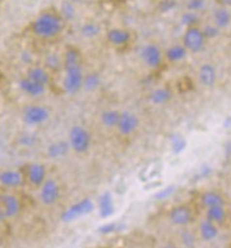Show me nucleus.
<instances>
[{
	"instance_id": "nucleus-38",
	"label": "nucleus",
	"mask_w": 231,
	"mask_h": 248,
	"mask_svg": "<svg viewBox=\"0 0 231 248\" xmlns=\"http://www.w3.org/2000/svg\"><path fill=\"white\" fill-rule=\"evenodd\" d=\"M178 5L176 0H161L158 4V11L161 13H169L174 11Z\"/></svg>"
},
{
	"instance_id": "nucleus-12",
	"label": "nucleus",
	"mask_w": 231,
	"mask_h": 248,
	"mask_svg": "<svg viewBox=\"0 0 231 248\" xmlns=\"http://www.w3.org/2000/svg\"><path fill=\"white\" fill-rule=\"evenodd\" d=\"M169 221L178 227H187L193 222V212L188 205H176L169 212Z\"/></svg>"
},
{
	"instance_id": "nucleus-41",
	"label": "nucleus",
	"mask_w": 231,
	"mask_h": 248,
	"mask_svg": "<svg viewBox=\"0 0 231 248\" xmlns=\"http://www.w3.org/2000/svg\"><path fill=\"white\" fill-rule=\"evenodd\" d=\"M7 219L8 218H7V216H5L4 209H3V206L0 205V226H1V225H3V223H4Z\"/></svg>"
},
{
	"instance_id": "nucleus-7",
	"label": "nucleus",
	"mask_w": 231,
	"mask_h": 248,
	"mask_svg": "<svg viewBox=\"0 0 231 248\" xmlns=\"http://www.w3.org/2000/svg\"><path fill=\"white\" fill-rule=\"evenodd\" d=\"M62 197V188L58 180L54 178H47L45 180L38 191L39 202L45 206H54Z\"/></svg>"
},
{
	"instance_id": "nucleus-32",
	"label": "nucleus",
	"mask_w": 231,
	"mask_h": 248,
	"mask_svg": "<svg viewBox=\"0 0 231 248\" xmlns=\"http://www.w3.org/2000/svg\"><path fill=\"white\" fill-rule=\"evenodd\" d=\"M201 21V18L199 16L197 12H192V11H187L184 12L182 16H180V22L182 25H184L185 28H189V26H199Z\"/></svg>"
},
{
	"instance_id": "nucleus-25",
	"label": "nucleus",
	"mask_w": 231,
	"mask_h": 248,
	"mask_svg": "<svg viewBox=\"0 0 231 248\" xmlns=\"http://www.w3.org/2000/svg\"><path fill=\"white\" fill-rule=\"evenodd\" d=\"M213 24L218 26L219 29H226L231 24V11H229L226 7H219V8L214 9Z\"/></svg>"
},
{
	"instance_id": "nucleus-28",
	"label": "nucleus",
	"mask_w": 231,
	"mask_h": 248,
	"mask_svg": "<svg viewBox=\"0 0 231 248\" xmlns=\"http://www.w3.org/2000/svg\"><path fill=\"white\" fill-rule=\"evenodd\" d=\"M102 84V78L97 72H89L84 75L82 80V90H85L88 93L95 92Z\"/></svg>"
},
{
	"instance_id": "nucleus-31",
	"label": "nucleus",
	"mask_w": 231,
	"mask_h": 248,
	"mask_svg": "<svg viewBox=\"0 0 231 248\" xmlns=\"http://www.w3.org/2000/svg\"><path fill=\"white\" fill-rule=\"evenodd\" d=\"M37 142H38V137L31 132H22L21 135L17 137L18 145L21 146V148H26V149L35 146L37 145Z\"/></svg>"
},
{
	"instance_id": "nucleus-13",
	"label": "nucleus",
	"mask_w": 231,
	"mask_h": 248,
	"mask_svg": "<svg viewBox=\"0 0 231 248\" xmlns=\"http://www.w3.org/2000/svg\"><path fill=\"white\" fill-rule=\"evenodd\" d=\"M25 184V176L24 172L15 169H5L0 171V186L4 189L13 191L22 187Z\"/></svg>"
},
{
	"instance_id": "nucleus-8",
	"label": "nucleus",
	"mask_w": 231,
	"mask_h": 248,
	"mask_svg": "<svg viewBox=\"0 0 231 248\" xmlns=\"http://www.w3.org/2000/svg\"><path fill=\"white\" fill-rule=\"evenodd\" d=\"M140 59L142 64L149 69H158L163 63V52L155 43L144 45L140 50Z\"/></svg>"
},
{
	"instance_id": "nucleus-34",
	"label": "nucleus",
	"mask_w": 231,
	"mask_h": 248,
	"mask_svg": "<svg viewBox=\"0 0 231 248\" xmlns=\"http://www.w3.org/2000/svg\"><path fill=\"white\" fill-rule=\"evenodd\" d=\"M180 242L184 247H193L196 243V235L193 234L192 231L183 230L180 232Z\"/></svg>"
},
{
	"instance_id": "nucleus-40",
	"label": "nucleus",
	"mask_w": 231,
	"mask_h": 248,
	"mask_svg": "<svg viewBox=\"0 0 231 248\" xmlns=\"http://www.w3.org/2000/svg\"><path fill=\"white\" fill-rule=\"evenodd\" d=\"M172 192H174V187H169V188H165L162 189V191H159V192L155 195V197H158V199H166V197L170 196Z\"/></svg>"
},
{
	"instance_id": "nucleus-24",
	"label": "nucleus",
	"mask_w": 231,
	"mask_h": 248,
	"mask_svg": "<svg viewBox=\"0 0 231 248\" xmlns=\"http://www.w3.org/2000/svg\"><path fill=\"white\" fill-rule=\"evenodd\" d=\"M120 118V111L114 110V108H107L105 111L101 112L99 115V122L102 124L103 127L107 129H114L118 125Z\"/></svg>"
},
{
	"instance_id": "nucleus-2",
	"label": "nucleus",
	"mask_w": 231,
	"mask_h": 248,
	"mask_svg": "<svg viewBox=\"0 0 231 248\" xmlns=\"http://www.w3.org/2000/svg\"><path fill=\"white\" fill-rule=\"evenodd\" d=\"M65 21L58 12L43 11L30 24L31 34L43 41L58 38L64 30Z\"/></svg>"
},
{
	"instance_id": "nucleus-17",
	"label": "nucleus",
	"mask_w": 231,
	"mask_h": 248,
	"mask_svg": "<svg viewBox=\"0 0 231 248\" xmlns=\"http://www.w3.org/2000/svg\"><path fill=\"white\" fill-rule=\"evenodd\" d=\"M199 81L205 88H212L217 82V68L212 63H204L200 65L199 72Z\"/></svg>"
},
{
	"instance_id": "nucleus-27",
	"label": "nucleus",
	"mask_w": 231,
	"mask_h": 248,
	"mask_svg": "<svg viewBox=\"0 0 231 248\" xmlns=\"http://www.w3.org/2000/svg\"><path fill=\"white\" fill-rule=\"evenodd\" d=\"M43 67L50 72H59L63 69V58L56 52H48L43 60Z\"/></svg>"
},
{
	"instance_id": "nucleus-5",
	"label": "nucleus",
	"mask_w": 231,
	"mask_h": 248,
	"mask_svg": "<svg viewBox=\"0 0 231 248\" xmlns=\"http://www.w3.org/2000/svg\"><path fill=\"white\" fill-rule=\"evenodd\" d=\"M94 201L89 197H84L72 205H69L67 209H64V212L60 214V221L63 223H72L76 219H80L92 214L94 212Z\"/></svg>"
},
{
	"instance_id": "nucleus-19",
	"label": "nucleus",
	"mask_w": 231,
	"mask_h": 248,
	"mask_svg": "<svg viewBox=\"0 0 231 248\" xmlns=\"http://www.w3.org/2000/svg\"><path fill=\"white\" fill-rule=\"evenodd\" d=\"M219 234L218 225L209 221V219H202L199 225V235L204 242H213L217 239Z\"/></svg>"
},
{
	"instance_id": "nucleus-6",
	"label": "nucleus",
	"mask_w": 231,
	"mask_h": 248,
	"mask_svg": "<svg viewBox=\"0 0 231 248\" xmlns=\"http://www.w3.org/2000/svg\"><path fill=\"white\" fill-rule=\"evenodd\" d=\"M206 38L200 26H189L184 30L182 45L191 54H199L205 47Z\"/></svg>"
},
{
	"instance_id": "nucleus-18",
	"label": "nucleus",
	"mask_w": 231,
	"mask_h": 248,
	"mask_svg": "<svg viewBox=\"0 0 231 248\" xmlns=\"http://www.w3.org/2000/svg\"><path fill=\"white\" fill-rule=\"evenodd\" d=\"M26 77H29L30 80L38 82L41 85L48 86L51 82V72L41 65H29V68L26 71Z\"/></svg>"
},
{
	"instance_id": "nucleus-36",
	"label": "nucleus",
	"mask_w": 231,
	"mask_h": 248,
	"mask_svg": "<svg viewBox=\"0 0 231 248\" xmlns=\"http://www.w3.org/2000/svg\"><path fill=\"white\" fill-rule=\"evenodd\" d=\"M202 33H204V35H205L206 39H214L217 38L219 35V31H221V29H219L218 26H216L214 24H209V25H205L204 28H201Z\"/></svg>"
},
{
	"instance_id": "nucleus-4",
	"label": "nucleus",
	"mask_w": 231,
	"mask_h": 248,
	"mask_svg": "<svg viewBox=\"0 0 231 248\" xmlns=\"http://www.w3.org/2000/svg\"><path fill=\"white\" fill-rule=\"evenodd\" d=\"M51 116V111L47 106L37 105V103H30L22 108L21 120L22 123L28 127H39L47 123Z\"/></svg>"
},
{
	"instance_id": "nucleus-30",
	"label": "nucleus",
	"mask_w": 231,
	"mask_h": 248,
	"mask_svg": "<svg viewBox=\"0 0 231 248\" xmlns=\"http://www.w3.org/2000/svg\"><path fill=\"white\" fill-rule=\"evenodd\" d=\"M58 13H59L65 22L72 21L76 17V7H75V3L71 1V0H63L60 3V8Z\"/></svg>"
},
{
	"instance_id": "nucleus-15",
	"label": "nucleus",
	"mask_w": 231,
	"mask_h": 248,
	"mask_svg": "<svg viewBox=\"0 0 231 248\" xmlns=\"http://www.w3.org/2000/svg\"><path fill=\"white\" fill-rule=\"evenodd\" d=\"M18 89L21 90L22 93L30 98H38V97H42L45 93H46V88L47 86L41 85L38 82L30 80L29 77H22L18 80Z\"/></svg>"
},
{
	"instance_id": "nucleus-10",
	"label": "nucleus",
	"mask_w": 231,
	"mask_h": 248,
	"mask_svg": "<svg viewBox=\"0 0 231 248\" xmlns=\"http://www.w3.org/2000/svg\"><path fill=\"white\" fill-rule=\"evenodd\" d=\"M24 176H25V182L29 186L39 188L41 184L47 179V167H46V165L39 162L29 163L25 167Z\"/></svg>"
},
{
	"instance_id": "nucleus-33",
	"label": "nucleus",
	"mask_w": 231,
	"mask_h": 248,
	"mask_svg": "<svg viewBox=\"0 0 231 248\" xmlns=\"http://www.w3.org/2000/svg\"><path fill=\"white\" fill-rule=\"evenodd\" d=\"M170 145H171V149L174 153H180V152H183L185 149L187 141H185V139L183 136L175 133V135H172L170 137Z\"/></svg>"
},
{
	"instance_id": "nucleus-21",
	"label": "nucleus",
	"mask_w": 231,
	"mask_h": 248,
	"mask_svg": "<svg viewBox=\"0 0 231 248\" xmlns=\"http://www.w3.org/2000/svg\"><path fill=\"white\" fill-rule=\"evenodd\" d=\"M71 150L68 144V140L67 141H63V140H58V141H52L50 145L47 146L46 149V153H47L48 158L52 159H60L65 157L68 152Z\"/></svg>"
},
{
	"instance_id": "nucleus-39",
	"label": "nucleus",
	"mask_w": 231,
	"mask_h": 248,
	"mask_svg": "<svg viewBox=\"0 0 231 248\" xmlns=\"http://www.w3.org/2000/svg\"><path fill=\"white\" fill-rule=\"evenodd\" d=\"M21 60L28 65H33V60H34V56H33V52L30 51H22L21 52Z\"/></svg>"
},
{
	"instance_id": "nucleus-22",
	"label": "nucleus",
	"mask_w": 231,
	"mask_h": 248,
	"mask_svg": "<svg viewBox=\"0 0 231 248\" xmlns=\"http://www.w3.org/2000/svg\"><path fill=\"white\" fill-rule=\"evenodd\" d=\"M172 98L171 90L169 88H165V86H161V88H155L150 92L149 94V102L154 106H161V105H165V103L170 102Z\"/></svg>"
},
{
	"instance_id": "nucleus-35",
	"label": "nucleus",
	"mask_w": 231,
	"mask_h": 248,
	"mask_svg": "<svg viewBox=\"0 0 231 248\" xmlns=\"http://www.w3.org/2000/svg\"><path fill=\"white\" fill-rule=\"evenodd\" d=\"M120 229V226L116 222H107L101 225L98 229L99 234L102 235H110V234H114V232H118Z\"/></svg>"
},
{
	"instance_id": "nucleus-16",
	"label": "nucleus",
	"mask_w": 231,
	"mask_h": 248,
	"mask_svg": "<svg viewBox=\"0 0 231 248\" xmlns=\"http://www.w3.org/2000/svg\"><path fill=\"white\" fill-rule=\"evenodd\" d=\"M97 209H98L99 217L102 219L110 218L111 216L115 213V202H114V197L110 191H105V192L98 197L97 200Z\"/></svg>"
},
{
	"instance_id": "nucleus-37",
	"label": "nucleus",
	"mask_w": 231,
	"mask_h": 248,
	"mask_svg": "<svg viewBox=\"0 0 231 248\" xmlns=\"http://www.w3.org/2000/svg\"><path fill=\"white\" fill-rule=\"evenodd\" d=\"M185 8H187V11L200 13L205 9V0H188L185 4Z\"/></svg>"
},
{
	"instance_id": "nucleus-1",
	"label": "nucleus",
	"mask_w": 231,
	"mask_h": 248,
	"mask_svg": "<svg viewBox=\"0 0 231 248\" xmlns=\"http://www.w3.org/2000/svg\"><path fill=\"white\" fill-rule=\"evenodd\" d=\"M63 69L64 77L62 82V88L65 94H77L82 90L84 80V68L81 63V54L75 47H68L63 55Z\"/></svg>"
},
{
	"instance_id": "nucleus-14",
	"label": "nucleus",
	"mask_w": 231,
	"mask_h": 248,
	"mask_svg": "<svg viewBox=\"0 0 231 248\" xmlns=\"http://www.w3.org/2000/svg\"><path fill=\"white\" fill-rule=\"evenodd\" d=\"M107 42L114 47H125L132 41V34L129 30L122 29V28H112L107 30L106 33Z\"/></svg>"
},
{
	"instance_id": "nucleus-11",
	"label": "nucleus",
	"mask_w": 231,
	"mask_h": 248,
	"mask_svg": "<svg viewBox=\"0 0 231 248\" xmlns=\"http://www.w3.org/2000/svg\"><path fill=\"white\" fill-rule=\"evenodd\" d=\"M139 125H140V119L136 114L131 111H123L120 112L119 122L115 129L120 136L129 137L139 129Z\"/></svg>"
},
{
	"instance_id": "nucleus-29",
	"label": "nucleus",
	"mask_w": 231,
	"mask_h": 248,
	"mask_svg": "<svg viewBox=\"0 0 231 248\" xmlns=\"http://www.w3.org/2000/svg\"><path fill=\"white\" fill-rule=\"evenodd\" d=\"M102 31V28L99 25L98 22L94 21H88L84 22L81 26H80V34H81L82 38L92 39L97 38Z\"/></svg>"
},
{
	"instance_id": "nucleus-9",
	"label": "nucleus",
	"mask_w": 231,
	"mask_h": 248,
	"mask_svg": "<svg viewBox=\"0 0 231 248\" xmlns=\"http://www.w3.org/2000/svg\"><path fill=\"white\" fill-rule=\"evenodd\" d=\"M0 205L3 206L8 219L16 218L22 212V202L20 197L13 192H9L8 189L0 193Z\"/></svg>"
},
{
	"instance_id": "nucleus-3",
	"label": "nucleus",
	"mask_w": 231,
	"mask_h": 248,
	"mask_svg": "<svg viewBox=\"0 0 231 248\" xmlns=\"http://www.w3.org/2000/svg\"><path fill=\"white\" fill-rule=\"evenodd\" d=\"M68 144L76 154H85L92 148V135L84 125L75 124L68 132Z\"/></svg>"
},
{
	"instance_id": "nucleus-42",
	"label": "nucleus",
	"mask_w": 231,
	"mask_h": 248,
	"mask_svg": "<svg viewBox=\"0 0 231 248\" xmlns=\"http://www.w3.org/2000/svg\"><path fill=\"white\" fill-rule=\"evenodd\" d=\"M217 1L221 7H226V8L231 7V0H217Z\"/></svg>"
},
{
	"instance_id": "nucleus-20",
	"label": "nucleus",
	"mask_w": 231,
	"mask_h": 248,
	"mask_svg": "<svg viewBox=\"0 0 231 248\" xmlns=\"http://www.w3.org/2000/svg\"><path fill=\"white\" fill-rule=\"evenodd\" d=\"M188 54L189 52L187 51V48L184 47L182 43H174V45L167 47V50L163 54V58L169 63H180L188 56Z\"/></svg>"
},
{
	"instance_id": "nucleus-23",
	"label": "nucleus",
	"mask_w": 231,
	"mask_h": 248,
	"mask_svg": "<svg viewBox=\"0 0 231 248\" xmlns=\"http://www.w3.org/2000/svg\"><path fill=\"white\" fill-rule=\"evenodd\" d=\"M205 218L214 222L216 225H223L226 222L227 218V212L225 209V205H217V206H210L206 208L205 212Z\"/></svg>"
},
{
	"instance_id": "nucleus-26",
	"label": "nucleus",
	"mask_w": 231,
	"mask_h": 248,
	"mask_svg": "<svg viewBox=\"0 0 231 248\" xmlns=\"http://www.w3.org/2000/svg\"><path fill=\"white\" fill-rule=\"evenodd\" d=\"M200 201H201V205L204 208H210V206H217V205H225V199L222 195L217 191H205L200 196Z\"/></svg>"
}]
</instances>
